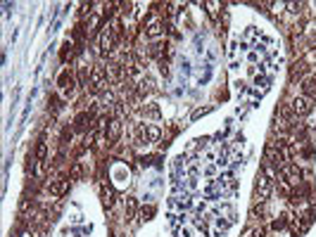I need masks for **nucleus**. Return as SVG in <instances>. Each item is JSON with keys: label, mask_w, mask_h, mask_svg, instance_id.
Here are the masks:
<instances>
[{"label": "nucleus", "mask_w": 316, "mask_h": 237, "mask_svg": "<svg viewBox=\"0 0 316 237\" xmlns=\"http://www.w3.org/2000/svg\"><path fill=\"white\" fill-rule=\"evenodd\" d=\"M122 131H124L122 118H112L110 123H107V128H105V143H107V147H112V145H117V143H119Z\"/></svg>", "instance_id": "obj_9"}, {"label": "nucleus", "mask_w": 316, "mask_h": 237, "mask_svg": "<svg viewBox=\"0 0 316 237\" xmlns=\"http://www.w3.org/2000/svg\"><path fill=\"white\" fill-rule=\"evenodd\" d=\"M69 190V178H62V176H60V178H53V180H48V192H50V195H53V197H62V195H64V192H67Z\"/></svg>", "instance_id": "obj_10"}, {"label": "nucleus", "mask_w": 316, "mask_h": 237, "mask_svg": "<svg viewBox=\"0 0 316 237\" xmlns=\"http://www.w3.org/2000/svg\"><path fill=\"white\" fill-rule=\"evenodd\" d=\"M152 216H155V207H152V204H148V207L140 209V221H150Z\"/></svg>", "instance_id": "obj_20"}, {"label": "nucleus", "mask_w": 316, "mask_h": 237, "mask_svg": "<svg viewBox=\"0 0 316 237\" xmlns=\"http://www.w3.org/2000/svg\"><path fill=\"white\" fill-rule=\"evenodd\" d=\"M45 157H48V143H45V140H38V147H36V159H38V161H45Z\"/></svg>", "instance_id": "obj_16"}, {"label": "nucleus", "mask_w": 316, "mask_h": 237, "mask_svg": "<svg viewBox=\"0 0 316 237\" xmlns=\"http://www.w3.org/2000/svg\"><path fill=\"white\" fill-rule=\"evenodd\" d=\"M271 195V176L266 171H259L257 176V183H254V202L257 204H264Z\"/></svg>", "instance_id": "obj_2"}, {"label": "nucleus", "mask_w": 316, "mask_h": 237, "mask_svg": "<svg viewBox=\"0 0 316 237\" xmlns=\"http://www.w3.org/2000/svg\"><path fill=\"white\" fill-rule=\"evenodd\" d=\"M100 199H102V204L107 209L114 207V190H112V185L107 180H100Z\"/></svg>", "instance_id": "obj_11"}, {"label": "nucleus", "mask_w": 316, "mask_h": 237, "mask_svg": "<svg viewBox=\"0 0 316 237\" xmlns=\"http://www.w3.org/2000/svg\"><path fill=\"white\" fill-rule=\"evenodd\" d=\"M300 83H302V95H304V97L316 100V74H312V76L302 79Z\"/></svg>", "instance_id": "obj_12"}, {"label": "nucleus", "mask_w": 316, "mask_h": 237, "mask_svg": "<svg viewBox=\"0 0 316 237\" xmlns=\"http://www.w3.org/2000/svg\"><path fill=\"white\" fill-rule=\"evenodd\" d=\"M145 36H150V38H159L162 33H164V19L159 17V14H150L148 19H145Z\"/></svg>", "instance_id": "obj_8"}, {"label": "nucleus", "mask_w": 316, "mask_h": 237, "mask_svg": "<svg viewBox=\"0 0 316 237\" xmlns=\"http://www.w3.org/2000/svg\"><path fill=\"white\" fill-rule=\"evenodd\" d=\"M143 117L145 118H159L162 117L159 105H157V102H148V105H143Z\"/></svg>", "instance_id": "obj_14"}, {"label": "nucleus", "mask_w": 316, "mask_h": 237, "mask_svg": "<svg viewBox=\"0 0 316 237\" xmlns=\"http://www.w3.org/2000/svg\"><path fill=\"white\" fill-rule=\"evenodd\" d=\"M271 228H274V230H283V228H288V213H283L281 218H276L274 223H271Z\"/></svg>", "instance_id": "obj_19"}, {"label": "nucleus", "mask_w": 316, "mask_h": 237, "mask_svg": "<svg viewBox=\"0 0 316 237\" xmlns=\"http://www.w3.org/2000/svg\"><path fill=\"white\" fill-rule=\"evenodd\" d=\"M285 161H288V157H285L281 143H269V145H266V164H271L276 169H283Z\"/></svg>", "instance_id": "obj_3"}, {"label": "nucleus", "mask_w": 316, "mask_h": 237, "mask_svg": "<svg viewBox=\"0 0 316 237\" xmlns=\"http://www.w3.org/2000/svg\"><path fill=\"white\" fill-rule=\"evenodd\" d=\"M110 74H107V66L105 64H93V69H91V79H88V88H91V92L93 95H102V92L110 88Z\"/></svg>", "instance_id": "obj_1"}, {"label": "nucleus", "mask_w": 316, "mask_h": 237, "mask_svg": "<svg viewBox=\"0 0 316 237\" xmlns=\"http://www.w3.org/2000/svg\"><path fill=\"white\" fill-rule=\"evenodd\" d=\"M281 178H283V183H288L290 187H297V185H302V169H300L297 164H285V166L281 169Z\"/></svg>", "instance_id": "obj_5"}, {"label": "nucleus", "mask_w": 316, "mask_h": 237, "mask_svg": "<svg viewBox=\"0 0 316 237\" xmlns=\"http://www.w3.org/2000/svg\"><path fill=\"white\" fill-rule=\"evenodd\" d=\"M81 176H83L81 164H79V161H74V166H71V176H69V180H81Z\"/></svg>", "instance_id": "obj_18"}, {"label": "nucleus", "mask_w": 316, "mask_h": 237, "mask_svg": "<svg viewBox=\"0 0 316 237\" xmlns=\"http://www.w3.org/2000/svg\"><path fill=\"white\" fill-rule=\"evenodd\" d=\"M290 109H292L295 118L307 117V114H312V109H314V100H309V97H304V95H297V97L290 100Z\"/></svg>", "instance_id": "obj_6"}, {"label": "nucleus", "mask_w": 316, "mask_h": 237, "mask_svg": "<svg viewBox=\"0 0 316 237\" xmlns=\"http://www.w3.org/2000/svg\"><path fill=\"white\" fill-rule=\"evenodd\" d=\"M148 138H150V143H159L162 128H159V126H148Z\"/></svg>", "instance_id": "obj_17"}, {"label": "nucleus", "mask_w": 316, "mask_h": 237, "mask_svg": "<svg viewBox=\"0 0 316 237\" xmlns=\"http://www.w3.org/2000/svg\"><path fill=\"white\" fill-rule=\"evenodd\" d=\"M124 211H126V221H131V218H133V213H136V199H133V197H126Z\"/></svg>", "instance_id": "obj_15"}, {"label": "nucleus", "mask_w": 316, "mask_h": 237, "mask_svg": "<svg viewBox=\"0 0 316 237\" xmlns=\"http://www.w3.org/2000/svg\"><path fill=\"white\" fill-rule=\"evenodd\" d=\"M133 143L136 145H148L150 138H148V123H136L133 126Z\"/></svg>", "instance_id": "obj_13"}, {"label": "nucleus", "mask_w": 316, "mask_h": 237, "mask_svg": "<svg viewBox=\"0 0 316 237\" xmlns=\"http://www.w3.org/2000/svg\"><path fill=\"white\" fill-rule=\"evenodd\" d=\"M93 123H95V112L91 109H81L76 117H74V131L79 133H88L91 128H93Z\"/></svg>", "instance_id": "obj_4"}, {"label": "nucleus", "mask_w": 316, "mask_h": 237, "mask_svg": "<svg viewBox=\"0 0 316 237\" xmlns=\"http://www.w3.org/2000/svg\"><path fill=\"white\" fill-rule=\"evenodd\" d=\"M207 7H209V14H212V17H217V12H219V2H207Z\"/></svg>", "instance_id": "obj_21"}, {"label": "nucleus", "mask_w": 316, "mask_h": 237, "mask_svg": "<svg viewBox=\"0 0 316 237\" xmlns=\"http://www.w3.org/2000/svg\"><path fill=\"white\" fill-rule=\"evenodd\" d=\"M57 86H60V90H62L64 97H71V95H74V88L79 86V81H76V76H74V71L64 69V71L60 74V79H57Z\"/></svg>", "instance_id": "obj_7"}]
</instances>
